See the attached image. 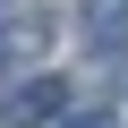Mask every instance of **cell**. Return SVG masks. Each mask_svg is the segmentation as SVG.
<instances>
[{
    "instance_id": "obj_3",
    "label": "cell",
    "mask_w": 128,
    "mask_h": 128,
    "mask_svg": "<svg viewBox=\"0 0 128 128\" xmlns=\"http://www.w3.org/2000/svg\"><path fill=\"white\" fill-rule=\"evenodd\" d=\"M43 43H51V17H34V9H26L17 26H9V17H0V60H9V51H17V60H34Z\"/></svg>"
},
{
    "instance_id": "obj_4",
    "label": "cell",
    "mask_w": 128,
    "mask_h": 128,
    "mask_svg": "<svg viewBox=\"0 0 128 128\" xmlns=\"http://www.w3.org/2000/svg\"><path fill=\"white\" fill-rule=\"evenodd\" d=\"M68 128H120L111 111H68Z\"/></svg>"
},
{
    "instance_id": "obj_1",
    "label": "cell",
    "mask_w": 128,
    "mask_h": 128,
    "mask_svg": "<svg viewBox=\"0 0 128 128\" xmlns=\"http://www.w3.org/2000/svg\"><path fill=\"white\" fill-rule=\"evenodd\" d=\"M77 34H86V51L120 60L128 51V0H77Z\"/></svg>"
},
{
    "instance_id": "obj_2",
    "label": "cell",
    "mask_w": 128,
    "mask_h": 128,
    "mask_svg": "<svg viewBox=\"0 0 128 128\" xmlns=\"http://www.w3.org/2000/svg\"><path fill=\"white\" fill-rule=\"evenodd\" d=\"M68 111V86H51V77H26L17 94H9V128H43V120H60Z\"/></svg>"
}]
</instances>
